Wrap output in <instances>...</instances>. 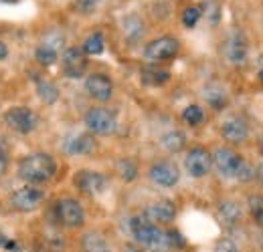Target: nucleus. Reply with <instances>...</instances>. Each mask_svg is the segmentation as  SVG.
<instances>
[{
	"instance_id": "1",
	"label": "nucleus",
	"mask_w": 263,
	"mask_h": 252,
	"mask_svg": "<svg viewBox=\"0 0 263 252\" xmlns=\"http://www.w3.org/2000/svg\"><path fill=\"white\" fill-rule=\"evenodd\" d=\"M130 232L134 236V240L150 252H168L170 240L164 230H160L156 224H152L150 220H146L144 216H134L130 220Z\"/></svg>"
},
{
	"instance_id": "2",
	"label": "nucleus",
	"mask_w": 263,
	"mask_h": 252,
	"mask_svg": "<svg viewBox=\"0 0 263 252\" xmlns=\"http://www.w3.org/2000/svg\"><path fill=\"white\" fill-rule=\"evenodd\" d=\"M57 172V161L49 154H31L18 163V178L29 184L49 182Z\"/></svg>"
},
{
	"instance_id": "3",
	"label": "nucleus",
	"mask_w": 263,
	"mask_h": 252,
	"mask_svg": "<svg viewBox=\"0 0 263 252\" xmlns=\"http://www.w3.org/2000/svg\"><path fill=\"white\" fill-rule=\"evenodd\" d=\"M213 161H215V167L221 172V176L225 178H235V180H251L255 176V172L251 170V165L237 156L233 150H227V148H219L213 156Z\"/></svg>"
},
{
	"instance_id": "4",
	"label": "nucleus",
	"mask_w": 263,
	"mask_h": 252,
	"mask_svg": "<svg viewBox=\"0 0 263 252\" xmlns=\"http://www.w3.org/2000/svg\"><path fill=\"white\" fill-rule=\"evenodd\" d=\"M53 214L57 224L65 226V228H79L85 222V212L81 208V204L73 198H61L55 202L53 206Z\"/></svg>"
},
{
	"instance_id": "5",
	"label": "nucleus",
	"mask_w": 263,
	"mask_h": 252,
	"mask_svg": "<svg viewBox=\"0 0 263 252\" xmlns=\"http://www.w3.org/2000/svg\"><path fill=\"white\" fill-rule=\"evenodd\" d=\"M180 45L174 36H160V38H154L152 43L146 45L144 49V57L150 61V63H164L176 57Z\"/></svg>"
},
{
	"instance_id": "6",
	"label": "nucleus",
	"mask_w": 263,
	"mask_h": 252,
	"mask_svg": "<svg viewBox=\"0 0 263 252\" xmlns=\"http://www.w3.org/2000/svg\"><path fill=\"white\" fill-rule=\"evenodd\" d=\"M85 125L96 135H111L118 127L116 115L103 107H93L85 113Z\"/></svg>"
},
{
	"instance_id": "7",
	"label": "nucleus",
	"mask_w": 263,
	"mask_h": 252,
	"mask_svg": "<svg viewBox=\"0 0 263 252\" xmlns=\"http://www.w3.org/2000/svg\"><path fill=\"white\" fill-rule=\"evenodd\" d=\"M4 121H6V125L10 127L12 131L25 135V133H31L36 127L39 117L34 115L29 107H10L4 113Z\"/></svg>"
},
{
	"instance_id": "8",
	"label": "nucleus",
	"mask_w": 263,
	"mask_h": 252,
	"mask_svg": "<svg viewBox=\"0 0 263 252\" xmlns=\"http://www.w3.org/2000/svg\"><path fill=\"white\" fill-rule=\"evenodd\" d=\"M43 198H45V192L41 188H33V186L18 188L10 196V206L18 212H33L41 206Z\"/></svg>"
},
{
	"instance_id": "9",
	"label": "nucleus",
	"mask_w": 263,
	"mask_h": 252,
	"mask_svg": "<svg viewBox=\"0 0 263 252\" xmlns=\"http://www.w3.org/2000/svg\"><path fill=\"white\" fill-rule=\"evenodd\" d=\"M61 67H63L65 77H69V79H79L87 71V55L83 53V49L69 47V49H65V53L61 57Z\"/></svg>"
},
{
	"instance_id": "10",
	"label": "nucleus",
	"mask_w": 263,
	"mask_h": 252,
	"mask_svg": "<svg viewBox=\"0 0 263 252\" xmlns=\"http://www.w3.org/2000/svg\"><path fill=\"white\" fill-rule=\"evenodd\" d=\"M148 176H150V180H152L156 186H162V188H172V186H176L178 180H180V172H178L176 163H172V161H168V159L152 163Z\"/></svg>"
},
{
	"instance_id": "11",
	"label": "nucleus",
	"mask_w": 263,
	"mask_h": 252,
	"mask_svg": "<svg viewBox=\"0 0 263 252\" xmlns=\"http://www.w3.org/2000/svg\"><path fill=\"white\" fill-rule=\"evenodd\" d=\"M211 163L213 156L204 148H193L184 158V167L191 178H204L211 172Z\"/></svg>"
},
{
	"instance_id": "12",
	"label": "nucleus",
	"mask_w": 263,
	"mask_h": 252,
	"mask_svg": "<svg viewBox=\"0 0 263 252\" xmlns=\"http://www.w3.org/2000/svg\"><path fill=\"white\" fill-rule=\"evenodd\" d=\"M75 186L79 192L87 194V196H98V194H103L105 188H107V180L99 174V172H93V170H81L77 172L75 176Z\"/></svg>"
},
{
	"instance_id": "13",
	"label": "nucleus",
	"mask_w": 263,
	"mask_h": 252,
	"mask_svg": "<svg viewBox=\"0 0 263 252\" xmlns=\"http://www.w3.org/2000/svg\"><path fill=\"white\" fill-rule=\"evenodd\" d=\"M223 55L231 65H243L247 61V40L241 32H231L223 45Z\"/></svg>"
},
{
	"instance_id": "14",
	"label": "nucleus",
	"mask_w": 263,
	"mask_h": 252,
	"mask_svg": "<svg viewBox=\"0 0 263 252\" xmlns=\"http://www.w3.org/2000/svg\"><path fill=\"white\" fill-rule=\"evenodd\" d=\"M85 91L96 101H107L114 95V83L107 75L103 73H93L85 79Z\"/></svg>"
},
{
	"instance_id": "15",
	"label": "nucleus",
	"mask_w": 263,
	"mask_h": 252,
	"mask_svg": "<svg viewBox=\"0 0 263 252\" xmlns=\"http://www.w3.org/2000/svg\"><path fill=\"white\" fill-rule=\"evenodd\" d=\"M142 216L146 220H150L152 224H156V226L158 224H170L176 218V208L168 200H158V202H152L150 206H146Z\"/></svg>"
},
{
	"instance_id": "16",
	"label": "nucleus",
	"mask_w": 263,
	"mask_h": 252,
	"mask_svg": "<svg viewBox=\"0 0 263 252\" xmlns=\"http://www.w3.org/2000/svg\"><path fill=\"white\" fill-rule=\"evenodd\" d=\"M63 150L69 156H89L96 150V139L89 133H77V135L65 139Z\"/></svg>"
},
{
	"instance_id": "17",
	"label": "nucleus",
	"mask_w": 263,
	"mask_h": 252,
	"mask_svg": "<svg viewBox=\"0 0 263 252\" xmlns=\"http://www.w3.org/2000/svg\"><path fill=\"white\" fill-rule=\"evenodd\" d=\"M221 133H223V137H225L229 143H243V141L247 139V135H249V127H247V123H245L243 119L231 117V119H227V121L223 123Z\"/></svg>"
},
{
	"instance_id": "18",
	"label": "nucleus",
	"mask_w": 263,
	"mask_h": 252,
	"mask_svg": "<svg viewBox=\"0 0 263 252\" xmlns=\"http://www.w3.org/2000/svg\"><path fill=\"white\" fill-rule=\"evenodd\" d=\"M140 79L144 85H150V87H158V85H164L166 81L170 79V73L166 69H160L156 65H150V67H144L140 71Z\"/></svg>"
},
{
	"instance_id": "19",
	"label": "nucleus",
	"mask_w": 263,
	"mask_h": 252,
	"mask_svg": "<svg viewBox=\"0 0 263 252\" xmlns=\"http://www.w3.org/2000/svg\"><path fill=\"white\" fill-rule=\"evenodd\" d=\"M122 31H124V36H126L128 43H136L144 36V23H142V18H138L134 14L126 16L122 20Z\"/></svg>"
},
{
	"instance_id": "20",
	"label": "nucleus",
	"mask_w": 263,
	"mask_h": 252,
	"mask_svg": "<svg viewBox=\"0 0 263 252\" xmlns=\"http://www.w3.org/2000/svg\"><path fill=\"white\" fill-rule=\"evenodd\" d=\"M81 248L83 252H109V244L99 232H87L81 238Z\"/></svg>"
},
{
	"instance_id": "21",
	"label": "nucleus",
	"mask_w": 263,
	"mask_h": 252,
	"mask_svg": "<svg viewBox=\"0 0 263 252\" xmlns=\"http://www.w3.org/2000/svg\"><path fill=\"white\" fill-rule=\"evenodd\" d=\"M219 220L223 222L225 226H235L237 222L241 220V210L235 202L225 200L219 204Z\"/></svg>"
},
{
	"instance_id": "22",
	"label": "nucleus",
	"mask_w": 263,
	"mask_h": 252,
	"mask_svg": "<svg viewBox=\"0 0 263 252\" xmlns=\"http://www.w3.org/2000/svg\"><path fill=\"white\" fill-rule=\"evenodd\" d=\"M202 97L204 101L213 107V109H223L227 105V95H225V89H221L219 85H206L204 91H202Z\"/></svg>"
},
{
	"instance_id": "23",
	"label": "nucleus",
	"mask_w": 263,
	"mask_h": 252,
	"mask_svg": "<svg viewBox=\"0 0 263 252\" xmlns=\"http://www.w3.org/2000/svg\"><path fill=\"white\" fill-rule=\"evenodd\" d=\"M198 8H200V16H204L211 27H217L219 25V20H221V6H219V2L204 0Z\"/></svg>"
},
{
	"instance_id": "24",
	"label": "nucleus",
	"mask_w": 263,
	"mask_h": 252,
	"mask_svg": "<svg viewBox=\"0 0 263 252\" xmlns=\"http://www.w3.org/2000/svg\"><path fill=\"white\" fill-rule=\"evenodd\" d=\"M36 95H39L47 105H53V103L59 99V89H57L51 81L39 79V81H36Z\"/></svg>"
},
{
	"instance_id": "25",
	"label": "nucleus",
	"mask_w": 263,
	"mask_h": 252,
	"mask_svg": "<svg viewBox=\"0 0 263 252\" xmlns=\"http://www.w3.org/2000/svg\"><path fill=\"white\" fill-rule=\"evenodd\" d=\"M184 143H186V137L180 131H168V133L162 135V148L168 150V152H172V154L180 152L184 148Z\"/></svg>"
},
{
	"instance_id": "26",
	"label": "nucleus",
	"mask_w": 263,
	"mask_h": 252,
	"mask_svg": "<svg viewBox=\"0 0 263 252\" xmlns=\"http://www.w3.org/2000/svg\"><path fill=\"white\" fill-rule=\"evenodd\" d=\"M103 34L101 32H93V34H89L87 38H85V43H83V53L85 55H101L103 53Z\"/></svg>"
},
{
	"instance_id": "27",
	"label": "nucleus",
	"mask_w": 263,
	"mask_h": 252,
	"mask_svg": "<svg viewBox=\"0 0 263 252\" xmlns=\"http://www.w3.org/2000/svg\"><path fill=\"white\" fill-rule=\"evenodd\" d=\"M34 59L41 65L49 67V65H53L59 59V51H55V49H51V47H47V45H39L36 51H34Z\"/></svg>"
},
{
	"instance_id": "28",
	"label": "nucleus",
	"mask_w": 263,
	"mask_h": 252,
	"mask_svg": "<svg viewBox=\"0 0 263 252\" xmlns=\"http://www.w3.org/2000/svg\"><path fill=\"white\" fill-rule=\"evenodd\" d=\"M182 119H184V123H189L191 127H197L202 123L204 113H202V109H200L198 105H189V107H184V111H182Z\"/></svg>"
},
{
	"instance_id": "29",
	"label": "nucleus",
	"mask_w": 263,
	"mask_h": 252,
	"mask_svg": "<svg viewBox=\"0 0 263 252\" xmlns=\"http://www.w3.org/2000/svg\"><path fill=\"white\" fill-rule=\"evenodd\" d=\"M118 172H120L122 180H126V182H132V180L138 178V165L132 159H122L118 163Z\"/></svg>"
},
{
	"instance_id": "30",
	"label": "nucleus",
	"mask_w": 263,
	"mask_h": 252,
	"mask_svg": "<svg viewBox=\"0 0 263 252\" xmlns=\"http://www.w3.org/2000/svg\"><path fill=\"white\" fill-rule=\"evenodd\" d=\"M249 210H251V216L253 220L257 222V226L263 228V196H251L249 198Z\"/></svg>"
},
{
	"instance_id": "31",
	"label": "nucleus",
	"mask_w": 263,
	"mask_h": 252,
	"mask_svg": "<svg viewBox=\"0 0 263 252\" xmlns=\"http://www.w3.org/2000/svg\"><path fill=\"white\" fill-rule=\"evenodd\" d=\"M198 20H200V8H198V6H189V8H184V12H182V25H184L186 29H195Z\"/></svg>"
},
{
	"instance_id": "32",
	"label": "nucleus",
	"mask_w": 263,
	"mask_h": 252,
	"mask_svg": "<svg viewBox=\"0 0 263 252\" xmlns=\"http://www.w3.org/2000/svg\"><path fill=\"white\" fill-rule=\"evenodd\" d=\"M98 6V0H75V8L81 12V14H89L93 12Z\"/></svg>"
},
{
	"instance_id": "33",
	"label": "nucleus",
	"mask_w": 263,
	"mask_h": 252,
	"mask_svg": "<svg viewBox=\"0 0 263 252\" xmlns=\"http://www.w3.org/2000/svg\"><path fill=\"white\" fill-rule=\"evenodd\" d=\"M6 167H8V145L4 139H0V178L4 176Z\"/></svg>"
},
{
	"instance_id": "34",
	"label": "nucleus",
	"mask_w": 263,
	"mask_h": 252,
	"mask_svg": "<svg viewBox=\"0 0 263 252\" xmlns=\"http://www.w3.org/2000/svg\"><path fill=\"white\" fill-rule=\"evenodd\" d=\"M168 234V240H170V246H174V248H182L186 242H184V238L180 236V232L178 230H170V232H166Z\"/></svg>"
},
{
	"instance_id": "35",
	"label": "nucleus",
	"mask_w": 263,
	"mask_h": 252,
	"mask_svg": "<svg viewBox=\"0 0 263 252\" xmlns=\"http://www.w3.org/2000/svg\"><path fill=\"white\" fill-rule=\"evenodd\" d=\"M215 252H239V250H237L235 242H231V240H221V242L217 244Z\"/></svg>"
},
{
	"instance_id": "36",
	"label": "nucleus",
	"mask_w": 263,
	"mask_h": 252,
	"mask_svg": "<svg viewBox=\"0 0 263 252\" xmlns=\"http://www.w3.org/2000/svg\"><path fill=\"white\" fill-rule=\"evenodd\" d=\"M8 57V47L4 43H0V61H4Z\"/></svg>"
},
{
	"instance_id": "37",
	"label": "nucleus",
	"mask_w": 263,
	"mask_h": 252,
	"mask_svg": "<svg viewBox=\"0 0 263 252\" xmlns=\"http://www.w3.org/2000/svg\"><path fill=\"white\" fill-rule=\"evenodd\" d=\"M257 77H259V81L263 83V57L259 59V69H257Z\"/></svg>"
},
{
	"instance_id": "38",
	"label": "nucleus",
	"mask_w": 263,
	"mask_h": 252,
	"mask_svg": "<svg viewBox=\"0 0 263 252\" xmlns=\"http://www.w3.org/2000/svg\"><path fill=\"white\" fill-rule=\"evenodd\" d=\"M255 176L259 178V182L263 184V163H259V167H257V172H255Z\"/></svg>"
},
{
	"instance_id": "39",
	"label": "nucleus",
	"mask_w": 263,
	"mask_h": 252,
	"mask_svg": "<svg viewBox=\"0 0 263 252\" xmlns=\"http://www.w3.org/2000/svg\"><path fill=\"white\" fill-rule=\"evenodd\" d=\"M126 250H128V252H144V250H140V248H134V246H128Z\"/></svg>"
},
{
	"instance_id": "40",
	"label": "nucleus",
	"mask_w": 263,
	"mask_h": 252,
	"mask_svg": "<svg viewBox=\"0 0 263 252\" xmlns=\"http://www.w3.org/2000/svg\"><path fill=\"white\" fill-rule=\"evenodd\" d=\"M259 152H261V156H263V137L259 139Z\"/></svg>"
}]
</instances>
